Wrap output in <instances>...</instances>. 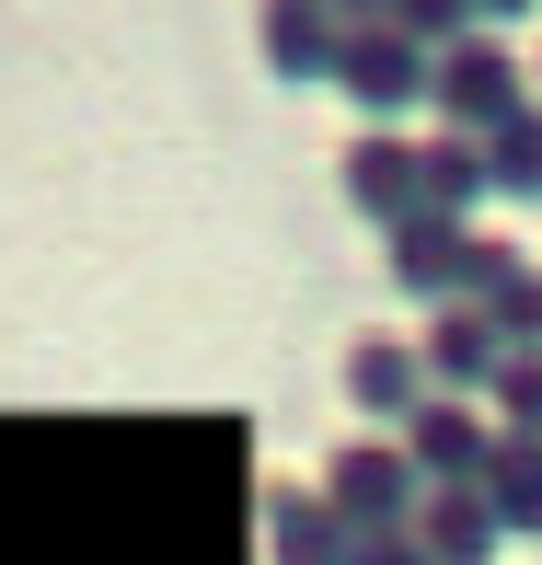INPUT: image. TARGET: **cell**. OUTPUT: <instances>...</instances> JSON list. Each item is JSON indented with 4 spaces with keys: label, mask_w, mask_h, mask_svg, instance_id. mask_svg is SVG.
<instances>
[{
    "label": "cell",
    "mask_w": 542,
    "mask_h": 565,
    "mask_svg": "<svg viewBox=\"0 0 542 565\" xmlns=\"http://www.w3.org/2000/svg\"><path fill=\"white\" fill-rule=\"evenodd\" d=\"M497 416H508L520 450H542V358H508V370H497Z\"/></svg>",
    "instance_id": "2e32d148"
},
{
    "label": "cell",
    "mask_w": 542,
    "mask_h": 565,
    "mask_svg": "<svg viewBox=\"0 0 542 565\" xmlns=\"http://www.w3.org/2000/svg\"><path fill=\"white\" fill-rule=\"evenodd\" d=\"M416 196H427V220L438 209H474V196H485V150H450V139H438L427 162H416Z\"/></svg>",
    "instance_id": "9a60e30c"
},
{
    "label": "cell",
    "mask_w": 542,
    "mask_h": 565,
    "mask_svg": "<svg viewBox=\"0 0 542 565\" xmlns=\"http://www.w3.org/2000/svg\"><path fill=\"white\" fill-rule=\"evenodd\" d=\"M427 46L404 35V23H347V46H334V82H347V105H370V116H404V105H427Z\"/></svg>",
    "instance_id": "6da1fadb"
},
{
    "label": "cell",
    "mask_w": 542,
    "mask_h": 565,
    "mask_svg": "<svg viewBox=\"0 0 542 565\" xmlns=\"http://www.w3.org/2000/svg\"><path fill=\"white\" fill-rule=\"evenodd\" d=\"M497 370H508L497 323H485L474 300H450V312H438V335H427V381H461V393H497Z\"/></svg>",
    "instance_id": "8992f818"
},
{
    "label": "cell",
    "mask_w": 542,
    "mask_h": 565,
    "mask_svg": "<svg viewBox=\"0 0 542 565\" xmlns=\"http://www.w3.org/2000/svg\"><path fill=\"white\" fill-rule=\"evenodd\" d=\"M347 393L370 404V416H416V404H427V358H404V347H358V358H347Z\"/></svg>",
    "instance_id": "30bf717a"
},
{
    "label": "cell",
    "mask_w": 542,
    "mask_h": 565,
    "mask_svg": "<svg viewBox=\"0 0 542 565\" xmlns=\"http://www.w3.org/2000/svg\"><path fill=\"white\" fill-rule=\"evenodd\" d=\"M485 508H497V531H542V450L497 439V473H485Z\"/></svg>",
    "instance_id": "4fadbf2b"
},
{
    "label": "cell",
    "mask_w": 542,
    "mask_h": 565,
    "mask_svg": "<svg viewBox=\"0 0 542 565\" xmlns=\"http://www.w3.org/2000/svg\"><path fill=\"white\" fill-rule=\"evenodd\" d=\"M347 196L404 231V220L427 209V196H416V150H404V139H358V150H347Z\"/></svg>",
    "instance_id": "52a82bcc"
},
{
    "label": "cell",
    "mask_w": 542,
    "mask_h": 565,
    "mask_svg": "<svg viewBox=\"0 0 542 565\" xmlns=\"http://www.w3.org/2000/svg\"><path fill=\"white\" fill-rule=\"evenodd\" d=\"M508 266H520V254H508V243H461V231L450 220H404V243H393V277H404V289H427V300H461V289H497V277Z\"/></svg>",
    "instance_id": "7a4b0ae2"
},
{
    "label": "cell",
    "mask_w": 542,
    "mask_h": 565,
    "mask_svg": "<svg viewBox=\"0 0 542 565\" xmlns=\"http://www.w3.org/2000/svg\"><path fill=\"white\" fill-rule=\"evenodd\" d=\"M461 12H474V0H393V23H404V35H416V46H427V35H450Z\"/></svg>",
    "instance_id": "e0dca14e"
},
{
    "label": "cell",
    "mask_w": 542,
    "mask_h": 565,
    "mask_svg": "<svg viewBox=\"0 0 542 565\" xmlns=\"http://www.w3.org/2000/svg\"><path fill=\"white\" fill-rule=\"evenodd\" d=\"M266 543H277V565H334V508L277 484V497H266Z\"/></svg>",
    "instance_id": "8fae6325"
},
{
    "label": "cell",
    "mask_w": 542,
    "mask_h": 565,
    "mask_svg": "<svg viewBox=\"0 0 542 565\" xmlns=\"http://www.w3.org/2000/svg\"><path fill=\"white\" fill-rule=\"evenodd\" d=\"M334 46H347L334 0H266V58L277 70H334Z\"/></svg>",
    "instance_id": "9c48e42d"
},
{
    "label": "cell",
    "mask_w": 542,
    "mask_h": 565,
    "mask_svg": "<svg viewBox=\"0 0 542 565\" xmlns=\"http://www.w3.org/2000/svg\"><path fill=\"white\" fill-rule=\"evenodd\" d=\"M427 105L461 127V139H497L508 116H520V58L508 46H450V58L427 70Z\"/></svg>",
    "instance_id": "3957f363"
},
{
    "label": "cell",
    "mask_w": 542,
    "mask_h": 565,
    "mask_svg": "<svg viewBox=\"0 0 542 565\" xmlns=\"http://www.w3.org/2000/svg\"><path fill=\"white\" fill-rule=\"evenodd\" d=\"M404 461H416L427 484H485V473H497V439H485L461 404H416V439H404Z\"/></svg>",
    "instance_id": "5b68a950"
},
{
    "label": "cell",
    "mask_w": 542,
    "mask_h": 565,
    "mask_svg": "<svg viewBox=\"0 0 542 565\" xmlns=\"http://www.w3.org/2000/svg\"><path fill=\"white\" fill-rule=\"evenodd\" d=\"M485 185H508V196H542V105H520L497 127V150H485Z\"/></svg>",
    "instance_id": "5bb4252c"
},
{
    "label": "cell",
    "mask_w": 542,
    "mask_h": 565,
    "mask_svg": "<svg viewBox=\"0 0 542 565\" xmlns=\"http://www.w3.org/2000/svg\"><path fill=\"white\" fill-rule=\"evenodd\" d=\"M485 543H497L485 484H427V554H438V565H485Z\"/></svg>",
    "instance_id": "ba28073f"
},
{
    "label": "cell",
    "mask_w": 542,
    "mask_h": 565,
    "mask_svg": "<svg viewBox=\"0 0 542 565\" xmlns=\"http://www.w3.org/2000/svg\"><path fill=\"white\" fill-rule=\"evenodd\" d=\"M347 12H393V0H334V23H347Z\"/></svg>",
    "instance_id": "d6986e66"
},
{
    "label": "cell",
    "mask_w": 542,
    "mask_h": 565,
    "mask_svg": "<svg viewBox=\"0 0 542 565\" xmlns=\"http://www.w3.org/2000/svg\"><path fill=\"white\" fill-rule=\"evenodd\" d=\"M323 508H334V520H358V531H393L404 508H427V473H416L404 450H370V439H358L347 461H334Z\"/></svg>",
    "instance_id": "277c9868"
},
{
    "label": "cell",
    "mask_w": 542,
    "mask_h": 565,
    "mask_svg": "<svg viewBox=\"0 0 542 565\" xmlns=\"http://www.w3.org/2000/svg\"><path fill=\"white\" fill-rule=\"evenodd\" d=\"M370 565H427V554H416V543H381V554H370Z\"/></svg>",
    "instance_id": "ac0fdd59"
},
{
    "label": "cell",
    "mask_w": 542,
    "mask_h": 565,
    "mask_svg": "<svg viewBox=\"0 0 542 565\" xmlns=\"http://www.w3.org/2000/svg\"><path fill=\"white\" fill-rule=\"evenodd\" d=\"M474 312L497 323V347H508V358H542V277H531V266H508L497 289L474 300Z\"/></svg>",
    "instance_id": "7c38bea8"
},
{
    "label": "cell",
    "mask_w": 542,
    "mask_h": 565,
    "mask_svg": "<svg viewBox=\"0 0 542 565\" xmlns=\"http://www.w3.org/2000/svg\"><path fill=\"white\" fill-rule=\"evenodd\" d=\"M474 12H531V0H474Z\"/></svg>",
    "instance_id": "ffe728a7"
}]
</instances>
